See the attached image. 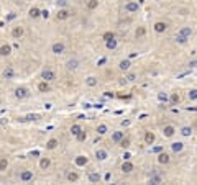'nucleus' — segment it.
<instances>
[{
    "instance_id": "obj_22",
    "label": "nucleus",
    "mask_w": 197,
    "mask_h": 185,
    "mask_svg": "<svg viewBox=\"0 0 197 185\" xmlns=\"http://www.w3.org/2000/svg\"><path fill=\"white\" fill-rule=\"evenodd\" d=\"M77 66H79V62L76 61V59H69L66 64V67H67V71H76L77 69Z\"/></svg>"
},
{
    "instance_id": "obj_3",
    "label": "nucleus",
    "mask_w": 197,
    "mask_h": 185,
    "mask_svg": "<svg viewBox=\"0 0 197 185\" xmlns=\"http://www.w3.org/2000/svg\"><path fill=\"white\" fill-rule=\"evenodd\" d=\"M33 170H28V169H25V170H22L20 172V180H22V182H31V180H33Z\"/></svg>"
},
{
    "instance_id": "obj_6",
    "label": "nucleus",
    "mask_w": 197,
    "mask_h": 185,
    "mask_svg": "<svg viewBox=\"0 0 197 185\" xmlns=\"http://www.w3.org/2000/svg\"><path fill=\"white\" fill-rule=\"evenodd\" d=\"M138 8H140L138 2H127L125 3V10L128 13H135V12H138Z\"/></svg>"
},
{
    "instance_id": "obj_20",
    "label": "nucleus",
    "mask_w": 197,
    "mask_h": 185,
    "mask_svg": "<svg viewBox=\"0 0 197 185\" xmlns=\"http://www.w3.org/2000/svg\"><path fill=\"white\" fill-rule=\"evenodd\" d=\"M171 149H172V152H181V151L184 149V143H181V141L172 143V144H171Z\"/></svg>"
},
{
    "instance_id": "obj_41",
    "label": "nucleus",
    "mask_w": 197,
    "mask_h": 185,
    "mask_svg": "<svg viewBox=\"0 0 197 185\" xmlns=\"http://www.w3.org/2000/svg\"><path fill=\"white\" fill-rule=\"evenodd\" d=\"M118 144L123 147V149H127V147L130 146V139H128V138H123V139H122V141H120Z\"/></svg>"
},
{
    "instance_id": "obj_25",
    "label": "nucleus",
    "mask_w": 197,
    "mask_h": 185,
    "mask_svg": "<svg viewBox=\"0 0 197 185\" xmlns=\"http://www.w3.org/2000/svg\"><path fill=\"white\" fill-rule=\"evenodd\" d=\"M51 166V160H49V157H41V160H39V167L43 169V170H46L48 167Z\"/></svg>"
},
{
    "instance_id": "obj_37",
    "label": "nucleus",
    "mask_w": 197,
    "mask_h": 185,
    "mask_svg": "<svg viewBox=\"0 0 197 185\" xmlns=\"http://www.w3.org/2000/svg\"><path fill=\"white\" fill-rule=\"evenodd\" d=\"M187 97H189V100H197V88H191L187 92Z\"/></svg>"
},
{
    "instance_id": "obj_18",
    "label": "nucleus",
    "mask_w": 197,
    "mask_h": 185,
    "mask_svg": "<svg viewBox=\"0 0 197 185\" xmlns=\"http://www.w3.org/2000/svg\"><path fill=\"white\" fill-rule=\"evenodd\" d=\"M118 67H120V71H128L131 67V61L130 59H123V61H120Z\"/></svg>"
},
{
    "instance_id": "obj_11",
    "label": "nucleus",
    "mask_w": 197,
    "mask_h": 185,
    "mask_svg": "<svg viewBox=\"0 0 197 185\" xmlns=\"http://www.w3.org/2000/svg\"><path fill=\"white\" fill-rule=\"evenodd\" d=\"M87 160H89V159H87V156L81 154V156H77V157L74 159V162H76V166H77V167H84L87 164Z\"/></svg>"
},
{
    "instance_id": "obj_51",
    "label": "nucleus",
    "mask_w": 197,
    "mask_h": 185,
    "mask_svg": "<svg viewBox=\"0 0 197 185\" xmlns=\"http://www.w3.org/2000/svg\"><path fill=\"white\" fill-rule=\"evenodd\" d=\"M156 2H161V0H156Z\"/></svg>"
},
{
    "instance_id": "obj_36",
    "label": "nucleus",
    "mask_w": 197,
    "mask_h": 185,
    "mask_svg": "<svg viewBox=\"0 0 197 185\" xmlns=\"http://www.w3.org/2000/svg\"><path fill=\"white\" fill-rule=\"evenodd\" d=\"M187 39L189 38H186V36H182V35H176V43H179V44H186L187 43Z\"/></svg>"
},
{
    "instance_id": "obj_16",
    "label": "nucleus",
    "mask_w": 197,
    "mask_h": 185,
    "mask_svg": "<svg viewBox=\"0 0 197 185\" xmlns=\"http://www.w3.org/2000/svg\"><path fill=\"white\" fill-rule=\"evenodd\" d=\"M95 157H97V160H105L108 157V152L105 149H97L95 151Z\"/></svg>"
},
{
    "instance_id": "obj_42",
    "label": "nucleus",
    "mask_w": 197,
    "mask_h": 185,
    "mask_svg": "<svg viewBox=\"0 0 197 185\" xmlns=\"http://www.w3.org/2000/svg\"><path fill=\"white\" fill-rule=\"evenodd\" d=\"M112 38H115L114 33H110V31H107V33H104V39L105 41H108V39H112Z\"/></svg>"
},
{
    "instance_id": "obj_13",
    "label": "nucleus",
    "mask_w": 197,
    "mask_h": 185,
    "mask_svg": "<svg viewBox=\"0 0 197 185\" xmlns=\"http://www.w3.org/2000/svg\"><path fill=\"white\" fill-rule=\"evenodd\" d=\"M155 139H156V136H155V133H153V131H146V133H144V143H146V144H150V146H151V144L155 143Z\"/></svg>"
},
{
    "instance_id": "obj_47",
    "label": "nucleus",
    "mask_w": 197,
    "mask_h": 185,
    "mask_svg": "<svg viewBox=\"0 0 197 185\" xmlns=\"http://www.w3.org/2000/svg\"><path fill=\"white\" fill-rule=\"evenodd\" d=\"M130 157H131L130 152H125V154H123V160H130Z\"/></svg>"
},
{
    "instance_id": "obj_26",
    "label": "nucleus",
    "mask_w": 197,
    "mask_h": 185,
    "mask_svg": "<svg viewBox=\"0 0 197 185\" xmlns=\"http://www.w3.org/2000/svg\"><path fill=\"white\" fill-rule=\"evenodd\" d=\"M12 53V46L10 44H3L2 48H0V56H8Z\"/></svg>"
},
{
    "instance_id": "obj_35",
    "label": "nucleus",
    "mask_w": 197,
    "mask_h": 185,
    "mask_svg": "<svg viewBox=\"0 0 197 185\" xmlns=\"http://www.w3.org/2000/svg\"><path fill=\"white\" fill-rule=\"evenodd\" d=\"M99 7V0H89L87 2V8L89 10H95Z\"/></svg>"
},
{
    "instance_id": "obj_10",
    "label": "nucleus",
    "mask_w": 197,
    "mask_h": 185,
    "mask_svg": "<svg viewBox=\"0 0 197 185\" xmlns=\"http://www.w3.org/2000/svg\"><path fill=\"white\" fill-rule=\"evenodd\" d=\"M169 160H171V157H169V154H166V152H159L158 154V162L159 164H169Z\"/></svg>"
},
{
    "instance_id": "obj_23",
    "label": "nucleus",
    "mask_w": 197,
    "mask_h": 185,
    "mask_svg": "<svg viewBox=\"0 0 197 185\" xmlns=\"http://www.w3.org/2000/svg\"><path fill=\"white\" fill-rule=\"evenodd\" d=\"M179 35L186 36V38H191V35H192V28H191V26H184V28H181V30H179Z\"/></svg>"
},
{
    "instance_id": "obj_9",
    "label": "nucleus",
    "mask_w": 197,
    "mask_h": 185,
    "mask_svg": "<svg viewBox=\"0 0 197 185\" xmlns=\"http://www.w3.org/2000/svg\"><path fill=\"white\" fill-rule=\"evenodd\" d=\"M87 179H89V182H90V183H99L100 180H102V175H100L99 172H90Z\"/></svg>"
},
{
    "instance_id": "obj_21",
    "label": "nucleus",
    "mask_w": 197,
    "mask_h": 185,
    "mask_svg": "<svg viewBox=\"0 0 197 185\" xmlns=\"http://www.w3.org/2000/svg\"><path fill=\"white\" fill-rule=\"evenodd\" d=\"M38 90L43 92V94H46V92H49V84L46 82V80H43V82L38 84Z\"/></svg>"
},
{
    "instance_id": "obj_1",
    "label": "nucleus",
    "mask_w": 197,
    "mask_h": 185,
    "mask_svg": "<svg viewBox=\"0 0 197 185\" xmlns=\"http://www.w3.org/2000/svg\"><path fill=\"white\" fill-rule=\"evenodd\" d=\"M64 51H66V44L61 43V41H56V43H53V46H51V53L53 54H63Z\"/></svg>"
},
{
    "instance_id": "obj_31",
    "label": "nucleus",
    "mask_w": 197,
    "mask_h": 185,
    "mask_svg": "<svg viewBox=\"0 0 197 185\" xmlns=\"http://www.w3.org/2000/svg\"><path fill=\"white\" fill-rule=\"evenodd\" d=\"M81 131H82V128L79 126V124H72V126H71V134L76 136V138H77V134H79Z\"/></svg>"
},
{
    "instance_id": "obj_45",
    "label": "nucleus",
    "mask_w": 197,
    "mask_h": 185,
    "mask_svg": "<svg viewBox=\"0 0 197 185\" xmlns=\"http://www.w3.org/2000/svg\"><path fill=\"white\" fill-rule=\"evenodd\" d=\"M56 3H58V7H66L67 5V0H58Z\"/></svg>"
},
{
    "instance_id": "obj_39",
    "label": "nucleus",
    "mask_w": 197,
    "mask_h": 185,
    "mask_svg": "<svg viewBox=\"0 0 197 185\" xmlns=\"http://www.w3.org/2000/svg\"><path fill=\"white\" fill-rule=\"evenodd\" d=\"M8 167V160H7L5 157L0 159V170H5V169Z\"/></svg>"
},
{
    "instance_id": "obj_24",
    "label": "nucleus",
    "mask_w": 197,
    "mask_h": 185,
    "mask_svg": "<svg viewBox=\"0 0 197 185\" xmlns=\"http://www.w3.org/2000/svg\"><path fill=\"white\" fill-rule=\"evenodd\" d=\"M105 46H107V49H117L118 41H117L115 38H112V39H108V41H105Z\"/></svg>"
},
{
    "instance_id": "obj_7",
    "label": "nucleus",
    "mask_w": 197,
    "mask_h": 185,
    "mask_svg": "<svg viewBox=\"0 0 197 185\" xmlns=\"http://www.w3.org/2000/svg\"><path fill=\"white\" fill-rule=\"evenodd\" d=\"M153 28H155L156 33H164V31L168 30V23H164V21H156Z\"/></svg>"
},
{
    "instance_id": "obj_33",
    "label": "nucleus",
    "mask_w": 197,
    "mask_h": 185,
    "mask_svg": "<svg viewBox=\"0 0 197 185\" xmlns=\"http://www.w3.org/2000/svg\"><path fill=\"white\" fill-rule=\"evenodd\" d=\"M56 146H58V139H54V138L46 143V149H56Z\"/></svg>"
},
{
    "instance_id": "obj_38",
    "label": "nucleus",
    "mask_w": 197,
    "mask_h": 185,
    "mask_svg": "<svg viewBox=\"0 0 197 185\" xmlns=\"http://www.w3.org/2000/svg\"><path fill=\"white\" fill-rule=\"evenodd\" d=\"M191 133H192V128H191V126L181 128V134H182V136H191Z\"/></svg>"
},
{
    "instance_id": "obj_34",
    "label": "nucleus",
    "mask_w": 197,
    "mask_h": 185,
    "mask_svg": "<svg viewBox=\"0 0 197 185\" xmlns=\"http://www.w3.org/2000/svg\"><path fill=\"white\" fill-rule=\"evenodd\" d=\"M3 75H5L7 79H12L15 75V71H13V67H7L5 71H3Z\"/></svg>"
},
{
    "instance_id": "obj_8",
    "label": "nucleus",
    "mask_w": 197,
    "mask_h": 185,
    "mask_svg": "<svg viewBox=\"0 0 197 185\" xmlns=\"http://www.w3.org/2000/svg\"><path fill=\"white\" fill-rule=\"evenodd\" d=\"M23 35H25V30H23V26H15L13 30H12V36H13V38H17V39H20Z\"/></svg>"
},
{
    "instance_id": "obj_27",
    "label": "nucleus",
    "mask_w": 197,
    "mask_h": 185,
    "mask_svg": "<svg viewBox=\"0 0 197 185\" xmlns=\"http://www.w3.org/2000/svg\"><path fill=\"white\" fill-rule=\"evenodd\" d=\"M97 84H99V80H97V77H94V75H90V77L86 79V85H89V87H95Z\"/></svg>"
},
{
    "instance_id": "obj_14",
    "label": "nucleus",
    "mask_w": 197,
    "mask_h": 185,
    "mask_svg": "<svg viewBox=\"0 0 197 185\" xmlns=\"http://www.w3.org/2000/svg\"><path fill=\"white\" fill-rule=\"evenodd\" d=\"M69 10H66V8H61V10H59L58 12V15H56V18H58V20H61V21H63V20H67V18H69Z\"/></svg>"
},
{
    "instance_id": "obj_49",
    "label": "nucleus",
    "mask_w": 197,
    "mask_h": 185,
    "mask_svg": "<svg viewBox=\"0 0 197 185\" xmlns=\"http://www.w3.org/2000/svg\"><path fill=\"white\" fill-rule=\"evenodd\" d=\"M15 17H17L15 13H10L8 17H7V21H10V20H15Z\"/></svg>"
},
{
    "instance_id": "obj_43",
    "label": "nucleus",
    "mask_w": 197,
    "mask_h": 185,
    "mask_svg": "<svg viewBox=\"0 0 197 185\" xmlns=\"http://www.w3.org/2000/svg\"><path fill=\"white\" fill-rule=\"evenodd\" d=\"M144 33H146V30H144L143 26H140L138 30H136V36H144Z\"/></svg>"
},
{
    "instance_id": "obj_44",
    "label": "nucleus",
    "mask_w": 197,
    "mask_h": 185,
    "mask_svg": "<svg viewBox=\"0 0 197 185\" xmlns=\"http://www.w3.org/2000/svg\"><path fill=\"white\" fill-rule=\"evenodd\" d=\"M125 79L128 80V82H133V80L136 79V74H128V75H127V77H125Z\"/></svg>"
},
{
    "instance_id": "obj_40",
    "label": "nucleus",
    "mask_w": 197,
    "mask_h": 185,
    "mask_svg": "<svg viewBox=\"0 0 197 185\" xmlns=\"http://www.w3.org/2000/svg\"><path fill=\"white\" fill-rule=\"evenodd\" d=\"M86 139H87V131H84V130H82V131L77 134V141H81V143H82V141H86Z\"/></svg>"
},
{
    "instance_id": "obj_2",
    "label": "nucleus",
    "mask_w": 197,
    "mask_h": 185,
    "mask_svg": "<svg viewBox=\"0 0 197 185\" xmlns=\"http://www.w3.org/2000/svg\"><path fill=\"white\" fill-rule=\"evenodd\" d=\"M41 79H43V80H46V82H51V80H54V79H56L54 71H53V69H49V67H46V69L41 72Z\"/></svg>"
},
{
    "instance_id": "obj_12",
    "label": "nucleus",
    "mask_w": 197,
    "mask_h": 185,
    "mask_svg": "<svg viewBox=\"0 0 197 185\" xmlns=\"http://www.w3.org/2000/svg\"><path fill=\"white\" fill-rule=\"evenodd\" d=\"M131 170H133V164H131L130 160H123V164H122V172H123V174H130Z\"/></svg>"
},
{
    "instance_id": "obj_46",
    "label": "nucleus",
    "mask_w": 197,
    "mask_h": 185,
    "mask_svg": "<svg viewBox=\"0 0 197 185\" xmlns=\"http://www.w3.org/2000/svg\"><path fill=\"white\" fill-rule=\"evenodd\" d=\"M41 17L43 18H48V17H49V12H48V10H41Z\"/></svg>"
},
{
    "instance_id": "obj_29",
    "label": "nucleus",
    "mask_w": 197,
    "mask_h": 185,
    "mask_svg": "<svg viewBox=\"0 0 197 185\" xmlns=\"http://www.w3.org/2000/svg\"><path fill=\"white\" fill-rule=\"evenodd\" d=\"M169 102H171V105H178V103L181 102V97H179V94H178V92H174V94L171 95Z\"/></svg>"
},
{
    "instance_id": "obj_28",
    "label": "nucleus",
    "mask_w": 197,
    "mask_h": 185,
    "mask_svg": "<svg viewBox=\"0 0 197 185\" xmlns=\"http://www.w3.org/2000/svg\"><path fill=\"white\" fill-rule=\"evenodd\" d=\"M66 179L69 180V182H77V180H79V174H77V172H67Z\"/></svg>"
},
{
    "instance_id": "obj_15",
    "label": "nucleus",
    "mask_w": 197,
    "mask_h": 185,
    "mask_svg": "<svg viewBox=\"0 0 197 185\" xmlns=\"http://www.w3.org/2000/svg\"><path fill=\"white\" fill-rule=\"evenodd\" d=\"M125 138V134H123V131H114V134H112V141L118 144L122 139Z\"/></svg>"
},
{
    "instance_id": "obj_4",
    "label": "nucleus",
    "mask_w": 197,
    "mask_h": 185,
    "mask_svg": "<svg viewBox=\"0 0 197 185\" xmlns=\"http://www.w3.org/2000/svg\"><path fill=\"white\" fill-rule=\"evenodd\" d=\"M28 95H30V92H28V88H26V87H18L17 90H15V97H17L18 100L26 98Z\"/></svg>"
},
{
    "instance_id": "obj_32",
    "label": "nucleus",
    "mask_w": 197,
    "mask_h": 185,
    "mask_svg": "<svg viewBox=\"0 0 197 185\" xmlns=\"http://www.w3.org/2000/svg\"><path fill=\"white\" fill-rule=\"evenodd\" d=\"M107 131H108L107 124H99V126H97V134H99V136H104Z\"/></svg>"
},
{
    "instance_id": "obj_17",
    "label": "nucleus",
    "mask_w": 197,
    "mask_h": 185,
    "mask_svg": "<svg viewBox=\"0 0 197 185\" xmlns=\"http://www.w3.org/2000/svg\"><path fill=\"white\" fill-rule=\"evenodd\" d=\"M28 15H30V18H38V17H41V10H39L38 7H31L30 12H28Z\"/></svg>"
},
{
    "instance_id": "obj_48",
    "label": "nucleus",
    "mask_w": 197,
    "mask_h": 185,
    "mask_svg": "<svg viewBox=\"0 0 197 185\" xmlns=\"http://www.w3.org/2000/svg\"><path fill=\"white\" fill-rule=\"evenodd\" d=\"M163 151V147L161 146H158V147H153V149H151V152H161Z\"/></svg>"
},
{
    "instance_id": "obj_30",
    "label": "nucleus",
    "mask_w": 197,
    "mask_h": 185,
    "mask_svg": "<svg viewBox=\"0 0 197 185\" xmlns=\"http://www.w3.org/2000/svg\"><path fill=\"white\" fill-rule=\"evenodd\" d=\"M158 100L161 103H168V102H169V97H168L166 92H159V94H158Z\"/></svg>"
},
{
    "instance_id": "obj_50",
    "label": "nucleus",
    "mask_w": 197,
    "mask_h": 185,
    "mask_svg": "<svg viewBox=\"0 0 197 185\" xmlns=\"http://www.w3.org/2000/svg\"><path fill=\"white\" fill-rule=\"evenodd\" d=\"M26 118H28V120H38V115H28Z\"/></svg>"
},
{
    "instance_id": "obj_19",
    "label": "nucleus",
    "mask_w": 197,
    "mask_h": 185,
    "mask_svg": "<svg viewBox=\"0 0 197 185\" xmlns=\"http://www.w3.org/2000/svg\"><path fill=\"white\" fill-rule=\"evenodd\" d=\"M161 182H163V177L159 175V174H153L150 177V183H153V185H158V183H161Z\"/></svg>"
},
{
    "instance_id": "obj_5",
    "label": "nucleus",
    "mask_w": 197,
    "mask_h": 185,
    "mask_svg": "<svg viewBox=\"0 0 197 185\" xmlns=\"http://www.w3.org/2000/svg\"><path fill=\"white\" fill-rule=\"evenodd\" d=\"M174 133H176V128L172 126V124H166V126L163 128L164 138H172V136H174Z\"/></svg>"
}]
</instances>
